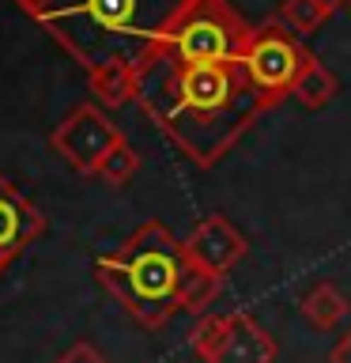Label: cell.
Segmentation results:
<instances>
[{
	"instance_id": "11",
	"label": "cell",
	"mask_w": 351,
	"mask_h": 363,
	"mask_svg": "<svg viewBox=\"0 0 351 363\" xmlns=\"http://www.w3.org/2000/svg\"><path fill=\"white\" fill-rule=\"evenodd\" d=\"M299 311H302V318H306V322H310L313 329H321V333H328V329H336V325L347 318L351 303L344 299V295H340L336 284L321 280V284H313V288L302 295Z\"/></svg>"
},
{
	"instance_id": "6",
	"label": "cell",
	"mask_w": 351,
	"mask_h": 363,
	"mask_svg": "<svg viewBox=\"0 0 351 363\" xmlns=\"http://www.w3.org/2000/svg\"><path fill=\"white\" fill-rule=\"evenodd\" d=\"M121 140H125V133L106 118V113H102V106H95V102L76 106V110L50 133V147H53V152L61 155L72 170H79V174H87V178L98 174V163H102V159H106Z\"/></svg>"
},
{
	"instance_id": "3",
	"label": "cell",
	"mask_w": 351,
	"mask_h": 363,
	"mask_svg": "<svg viewBox=\"0 0 351 363\" xmlns=\"http://www.w3.org/2000/svg\"><path fill=\"white\" fill-rule=\"evenodd\" d=\"M189 257L181 238L163 220H147L113 250L95 261V280L121 303L132 322L159 333L178 306V284Z\"/></svg>"
},
{
	"instance_id": "9",
	"label": "cell",
	"mask_w": 351,
	"mask_h": 363,
	"mask_svg": "<svg viewBox=\"0 0 351 363\" xmlns=\"http://www.w3.org/2000/svg\"><path fill=\"white\" fill-rule=\"evenodd\" d=\"M208 363H276V340L249 311H231V329Z\"/></svg>"
},
{
	"instance_id": "20",
	"label": "cell",
	"mask_w": 351,
	"mask_h": 363,
	"mask_svg": "<svg viewBox=\"0 0 351 363\" xmlns=\"http://www.w3.org/2000/svg\"><path fill=\"white\" fill-rule=\"evenodd\" d=\"M321 4L328 8V16H333V11H336V8H344V4H347V0H321Z\"/></svg>"
},
{
	"instance_id": "15",
	"label": "cell",
	"mask_w": 351,
	"mask_h": 363,
	"mask_svg": "<svg viewBox=\"0 0 351 363\" xmlns=\"http://www.w3.org/2000/svg\"><path fill=\"white\" fill-rule=\"evenodd\" d=\"M325 19H328V8L321 0H283V8H280V23L291 34H310Z\"/></svg>"
},
{
	"instance_id": "5",
	"label": "cell",
	"mask_w": 351,
	"mask_h": 363,
	"mask_svg": "<svg viewBox=\"0 0 351 363\" xmlns=\"http://www.w3.org/2000/svg\"><path fill=\"white\" fill-rule=\"evenodd\" d=\"M310 57L313 53H306L280 19H268L249 30L238 65L249 76V84L260 91V99L268 106H276L287 95H294V84H299L302 68L310 65Z\"/></svg>"
},
{
	"instance_id": "7",
	"label": "cell",
	"mask_w": 351,
	"mask_h": 363,
	"mask_svg": "<svg viewBox=\"0 0 351 363\" xmlns=\"http://www.w3.org/2000/svg\"><path fill=\"white\" fill-rule=\"evenodd\" d=\"M181 246H185V257L192 265L208 269L215 277H226L249 250L242 231H238L226 216H204V220L181 238Z\"/></svg>"
},
{
	"instance_id": "4",
	"label": "cell",
	"mask_w": 351,
	"mask_h": 363,
	"mask_svg": "<svg viewBox=\"0 0 351 363\" xmlns=\"http://www.w3.org/2000/svg\"><path fill=\"white\" fill-rule=\"evenodd\" d=\"M249 30L253 27L226 0H185L155 53L178 65H238Z\"/></svg>"
},
{
	"instance_id": "8",
	"label": "cell",
	"mask_w": 351,
	"mask_h": 363,
	"mask_svg": "<svg viewBox=\"0 0 351 363\" xmlns=\"http://www.w3.org/2000/svg\"><path fill=\"white\" fill-rule=\"evenodd\" d=\"M45 231V216L0 174V272Z\"/></svg>"
},
{
	"instance_id": "17",
	"label": "cell",
	"mask_w": 351,
	"mask_h": 363,
	"mask_svg": "<svg viewBox=\"0 0 351 363\" xmlns=\"http://www.w3.org/2000/svg\"><path fill=\"white\" fill-rule=\"evenodd\" d=\"M57 363H110L102 352L95 348V345H87V340H79V345H72L68 352H61L57 356Z\"/></svg>"
},
{
	"instance_id": "19",
	"label": "cell",
	"mask_w": 351,
	"mask_h": 363,
	"mask_svg": "<svg viewBox=\"0 0 351 363\" xmlns=\"http://www.w3.org/2000/svg\"><path fill=\"white\" fill-rule=\"evenodd\" d=\"M16 4H19L23 11H30V16H38V11L45 8V0H16Z\"/></svg>"
},
{
	"instance_id": "16",
	"label": "cell",
	"mask_w": 351,
	"mask_h": 363,
	"mask_svg": "<svg viewBox=\"0 0 351 363\" xmlns=\"http://www.w3.org/2000/svg\"><path fill=\"white\" fill-rule=\"evenodd\" d=\"M136 170H140V155H136V147H132L129 140H121V144L98 163V174H95V178H102L106 186H125V182H132Z\"/></svg>"
},
{
	"instance_id": "10",
	"label": "cell",
	"mask_w": 351,
	"mask_h": 363,
	"mask_svg": "<svg viewBox=\"0 0 351 363\" xmlns=\"http://www.w3.org/2000/svg\"><path fill=\"white\" fill-rule=\"evenodd\" d=\"M87 84L95 91V99L102 102L106 110H117L125 102L136 99V87H140V72L125 61H110L102 68H91L87 72Z\"/></svg>"
},
{
	"instance_id": "21",
	"label": "cell",
	"mask_w": 351,
	"mask_h": 363,
	"mask_svg": "<svg viewBox=\"0 0 351 363\" xmlns=\"http://www.w3.org/2000/svg\"><path fill=\"white\" fill-rule=\"evenodd\" d=\"M347 4H351V0H347Z\"/></svg>"
},
{
	"instance_id": "18",
	"label": "cell",
	"mask_w": 351,
	"mask_h": 363,
	"mask_svg": "<svg viewBox=\"0 0 351 363\" xmlns=\"http://www.w3.org/2000/svg\"><path fill=\"white\" fill-rule=\"evenodd\" d=\"M328 363H351V329L333 345V352H328Z\"/></svg>"
},
{
	"instance_id": "1",
	"label": "cell",
	"mask_w": 351,
	"mask_h": 363,
	"mask_svg": "<svg viewBox=\"0 0 351 363\" xmlns=\"http://www.w3.org/2000/svg\"><path fill=\"white\" fill-rule=\"evenodd\" d=\"M136 102L197 167H215L268 110L242 65H178L159 53L140 68Z\"/></svg>"
},
{
	"instance_id": "13",
	"label": "cell",
	"mask_w": 351,
	"mask_h": 363,
	"mask_svg": "<svg viewBox=\"0 0 351 363\" xmlns=\"http://www.w3.org/2000/svg\"><path fill=\"white\" fill-rule=\"evenodd\" d=\"M333 95H336V76L328 72L317 57H310V65L302 68L299 84H294V99H299L302 106H310V110H321Z\"/></svg>"
},
{
	"instance_id": "14",
	"label": "cell",
	"mask_w": 351,
	"mask_h": 363,
	"mask_svg": "<svg viewBox=\"0 0 351 363\" xmlns=\"http://www.w3.org/2000/svg\"><path fill=\"white\" fill-rule=\"evenodd\" d=\"M226 329H231V314H204L200 322L192 325V333H189V348L208 363L215 352H219V345L226 340Z\"/></svg>"
},
{
	"instance_id": "12",
	"label": "cell",
	"mask_w": 351,
	"mask_h": 363,
	"mask_svg": "<svg viewBox=\"0 0 351 363\" xmlns=\"http://www.w3.org/2000/svg\"><path fill=\"white\" fill-rule=\"evenodd\" d=\"M223 291V277H215V272L200 269V265H185L181 272V284H178V306L185 314H208V306L215 303V295Z\"/></svg>"
},
{
	"instance_id": "2",
	"label": "cell",
	"mask_w": 351,
	"mask_h": 363,
	"mask_svg": "<svg viewBox=\"0 0 351 363\" xmlns=\"http://www.w3.org/2000/svg\"><path fill=\"white\" fill-rule=\"evenodd\" d=\"M181 8L185 0H45L34 19L87 72L110 61L140 72Z\"/></svg>"
}]
</instances>
